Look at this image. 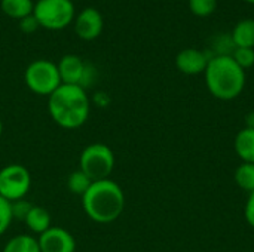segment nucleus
<instances>
[{
  "mask_svg": "<svg viewBox=\"0 0 254 252\" xmlns=\"http://www.w3.org/2000/svg\"><path fill=\"white\" fill-rule=\"evenodd\" d=\"M0 7L3 13L12 19H22L33 13V0H0Z\"/></svg>",
  "mask_w": 254,
  "mask_h": 252,
  "instance_id": "obj_15",
  "label": "nucleus"
},
{
  "mask_svg": "<svg viewBox=\"0 0 254 252\" xmlns=\"http://www.w3.org/2000/svg\"><path fill=\"white\" fill-rule=\"evenodd\" d=\"M12 220H13V217H12L10 202H7L6 199H3L0 196V236L9 229Z\"/></svg>",
  "mask_w": 254,
  "mask_h": 252,
  "instance_id": "obj_21",
  "label": "nucleus"
},
{
  "mask_svg": "<svg viewBox=\"0 0 254 252\" xmlns=\"http://www.w3.org/2000/svg\"><path fill=\"white\" fill-rule=\"evenodd\" d=\"M205 83L213 97L222 101L235 100L246 86V71L231 55H216L205 68Z\"/></svg>",
  "mask_w": 254,
  "mask_h": 252,
  "instance_id": "obj_3",
  "label": "nucleus"
},
{
  "mask_svg": "<svg viewBox=\"0 0 254 252\" xmlns=\"http://www.w3.org/2000/svg\"><path fill=\"white\" fill-rule=\"evenodd\" d=\"M115 168V154L103 143H94L83 149L79 157V169L92 181L107 180Z\"/></svg>",
  "mask_w": 254,
  "mask_h": 252,
  "instance_id": "obj_5",
  "label": "nucleus"
},
{
  "mask_svg": "<svg viewBox=\"0 0 254 252\" xmlns=\"http://www.w3.org/2000/svg\"><path fill=\"white\" fill-rule=\"evenodd\" d=\"M24 80L31 92L45 97H49L61 85L57 64L48 59H36L30 62L25 68Z\"/></svg>",
  "mask_w": 254,
  "mask_h": 252,
  "instance_id": "obj_6",
  "label": "nucleus"
},
{
  "mask_svg": "<svg viewBox=\"0 0 254 252\" xmlns=\"http://www.w3.org/2000/svg\"><path fill=\"white\" fill-rule=\"evenodd\" d=\"M235 183L241 190L247 193L254 192V163L241 162L235 171Z\"/></svg>",
  "mask_w": 254,
  "mask_h": 252,
  "instance_id": "obj_17",
  "label": "nucleus"
},
{
  "mask_svg": "<svg viewBox=\"0 0 254 252\" xmlns=\"http://www.w3.org/2000/svg\"><path fill=\"white\" fill-rule=\"evenodd\" d=\"M244 1H247V3H250V4H254V0H244Z\"/></svg>",
  "mask_w": 254,
  "mask_h": 252,
  "instance_id": "obj_27",
  "label": "nucleus"
},
{
  "mask_svg": "<svg viewBox=\"0 0 254 252\" xmlns=\"http://www.w3.org/2000/svg\"><path fill=\"white\" fill-rule=\"evenodd\" d=\"M82 206L92 221L98 224H109L122 215L125 208V195L121 186L110 178L94 181L82 196Z\"/></svg>",
  "mask_w": 254,
  "mask_h": 252,
  "instance_id": "obj_2",
  "label": "nucleus"
},
{
  "mask_svg": "<svg viewBox=\"0 0 254 252\" xmlns=\"http://www.w3.org/2000/svg\"><path fill=\"white\" fill-rule=\"evenodd\" d=\"M1 132H3V123H1V119H0V137H1Z\"/></svg>",
  "mask_w": 254,
  "mask_h": 252,
  "instance_id": "obj_26",
  "label": "nucleus"
},
{
  "mask_svg": "<svg viewBox=\"0 0 254 252\" xmlns=\"http://www.w3.org/2000/svg\"><path fill=\"white\" fill-rule=\"evenodd\" d=\"M24 223L31 233H36L40 236L42 233H45L51 227V215L45 208L33 206Z\"/></svg>",
  "mask_w": 254,
  "mask_h": 252,
  "instance_id": "obj_14",
  "label": "nucleus"
},
{
  "mask_svg": "<svg viewBox=\"0 0 254 252\" xmlns=\"http://www.w3.org/2000/svg\"><path fill=\"white\" fill-rule=\"evenodd\" d=\"M232 59L246 71L254 65V49L253 48H234L231 53Z\"/></svg>",
  "mask_w": 254,
  "mask_h": 252,
  "instance_id": "obj_20",
  "label": "nucleus"
},
{
  "mask_svg": "<svg viewBox=\"0 0 254 252\" xmlns=\"http://www.w3.org/2000/svg\"><path fill=\"white\" fill-rule=\"evenodd\" d=\"M244 218H246L247 224L254 229V192L249 193L247 202L244 205Z\"/></svg>",
  "mask_w": 254,
  "mask_h": 252,
  "instance_id": "obj_24",
  "label": "nucleus"
},
{
  "mask_svg": "<svg viewBox=\"0 0 254 252\" xmlns=\"http://www.w3.org/2000/svg\"><path fill=\"white\" fill-rule=\"evenodd\" d=\"M33 15L39 25L46 30H63L76 18L74 3L71 0H37Z\"/></svg>",
  "mask_w": 254,
  "mask_h": 252,
  "instance_id": "obj_4",
  "label": "nucleus"
},
{
  "mask_svg": "<svg viewBox=\"0 0 254 252\" xmlns=\"http://www.w3.org/2000/svg\"><path fill=\"white\" fill-rule=\"evenodd\" d=\"M94 181L86 175V174H83L80 169H77V171H74L70 177H68V180H67V187H68V190L71 192V193H74V195H79L80 198L88 192V189L91 187V184H92Z\"/></svg>",
  "mask_w": 254,
  "mask_h": 252,
  "instance_id": "obj_18",
  "label": "nucleus"
},
{
  "mask_svg": "<svg viewBox=\"0 0 254 252\" xmlns=\"http://www.w3.org/2000/svg\"><path fill=\"white\" fill-rule=\"evenodd\" d=\"M31 187V175L24 165L12 163L0 169V196L7 202L21 201Z\"/></svg>",
  "mask_w": 254,
  "mask_h": 252,
  "instance_id": "obj_7",
  "label": "nucleus"
},
{
  "mask_svg": "<svg viewBox=\"0 0 254 252\" xmlns=\"http://www.w3.org/2000/svg\"><path fill=\"white\" fill-rule=\"evenodd\" d=\"M18 22H19V30L22 33H27V34L34 33L37 28H40V25H39V22H37V19L34 18L33 13L25 16V18H22V19H19Z\"/></svg>",
  "mask_w": 254,
  "mask_h": 252,
  "instance_id": "obj_23",
  "label": "nucleus"
},
{
  "mask_svg": "<svg viewBox=\"0 0 254 252\" xmlns=\"http://www.w3.org/2000/svg\"><path fill=\"white\" fill-rule=\"evenodd\" d=\"M234 48H253L254 49V19H241L232 30L231 36Z\"/></svg>",
  "mask_w": 254,
  "mask_h": 252,
  "instance_id": "obj_13",
  "label": "nucleus"
},
{
  "mask_svg": "<svg viewBox=\"0 0 254 252\" xmlns=\"http://www.w3.org/2000/svg\"><path fill=\"white\" fill-rule=\"evenodd\" d=\"M211 58L213 56H208L207 52H202V50L193 49V48H188L177 53L176 67L183 74L195 76V74L205 73V68Z\"/></svg>",
  "mask_w": 254,
  "mask_h": 252,
  "instance_id": "obj_11",
  "label": "nucleus"
},
{
  "mask_svg": "<svg viewBox=\"0 0 254 252\" xmlns=\"http://www.w3.org/2000/svg\"><path fill=\"white\" fill-rule=\"evenodd\" d=\"M104 27L103 15L95 7H85L74 18V31L82 40L97 39Z\"/></svg>",
  "mask_w": 254,
  "mask_h": 252,
  "instance_id": "obj_10",
  "label": "nucleus"
},
{
  "mask_svg": "<svg viewBox=\"0 0 254 252\" xmlns=\"http://www.w3.org/2000/svg\"><path fill=\"white\" fill-rule=\"evenodd\" d=\"M40 252H74V236L63 227H49L37 239Z\"/></svg>",
  "mask_w": 254,
  "mask_h": 252,
  "instance_id": "obj_9",
  "label": "nucleus"
},
{
  "mask_svg": "<svg viewBox=\"0 0 254 252\" xmlns=\"http://www.w3.org/2000/svg\"><path fill=\"white\" fill-rule=\"evenodd\" d=\"M57 67H58L61 83L64 85H76V86L86 89L95 77L94 67L85 62L77 55L63 56L60 62L57 64Z\"/></svg>",
  "mask_w": 254,
  "mask_h": 252,
  "instance_id": "obj_8",
  "label": "nucleus"
},
{
  "mask_svg": "<svg viewBox=\"0 0 254 252\" xmlns=\"http://www.w3.org/2000/svg\"><path fill=\"white\" fill-rule=\"evenodd\" d=\"M3 252H40V248L34 236L16 235L4 245Z\"/></svg>",
  "mask_w": 254,
  "mask_h": 252,
  "instance_id": "obj_16",
  "label": "nucleus"
},
{
  "mask_svg": "<svg viewBox=\"0 0 254 252\" xmlns=\"http://www.w3.org/2000/svg\"><path fill=\"white\" fill-rule=\"evenodd\" d=\"M48 111L52 120L64 129H77L83 126L91 111L86 89L61 83L48 97Z\"/></svg>",
  "mask_w": 254,
  "mask_h": 252,
  "instance_id": "obj_1",
  "label": "nucleus"
},
{
  "mask_svg": "<svg viewBox=\"0 0 254 252\" xmlns=\"http://www.w3.org/2000/svg\"><path fill=\"white\" fill-rule=\"evenodd\" d=\"M246 128L254 129V111L249 113V114L246 116Z\"/></svg>",
  "mask_w": 254,
  "mask_h": 252,
  "instance_id": "obj_25",
  "label": "nucleus"
},
{
  "mask_svg": "<svg viewBox=\"0 0 254 252\" xmlns=\"http://www.w3.org/2000/svg\"><path fill=\"white\" fill-rule=\"evenodd\" d=\"M237 156L244 163H254V129L243 128L234 141Z\"/></svg>",
  "mask_w": 254,
  "mask_h": 252,
  "instance_id": "obj_12",
  "label": "nucleus"
},
{
  "mask_svg": "<svg viewBox=\"0 0 254 252\" xmlns=\"http://www.w3.org/2000/svg\"><path fill=\"white\" fill-rule=\"evenodd\" d=\"M33 205L30 202H27L25 199L21 201H15L10 202V209H12V217L13 220H19V221H25L28 212L31 211Z\"/></svg>",
  "mask_w": 254,
  "mask_h": 252,
  "instance_id": "obj_22",
  "label": "nucleus"
},
{
  "mask_svg": "<svg viewBox=\"0 0 254 252\" xmlns=\"http://www.w3.org/2000/svg\"><path fill=\"white\" fill-rule=\"evenodd\" d=\"M189 9L195 16L205 18L217 9V0H189Z\"/></svg>",
  "mask_w": 254,
  "mask_h": 252,
  "instance_id": "obj_19",
  "label": "nucleus"
}]
</instances>
